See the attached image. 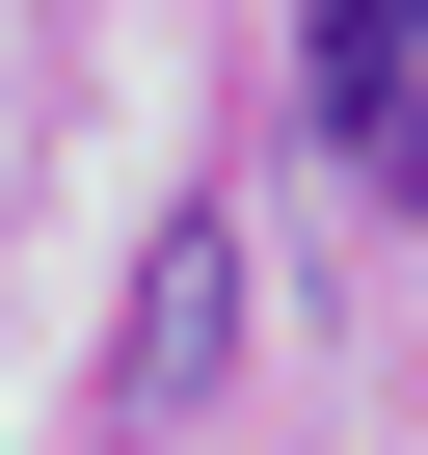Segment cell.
I'll use <instances>...</instances> for the list:
<instances>
[{
	"label": "cell",
	"mask_w": 428,
	"mask_h": 455,
	"mask_svg": "<svg viewBox=\"0 0 428 455\" xmlns=\"http://www.w3.org/2000/svg\"><path fill=\"white\" fill-rule=\"evenodd\" d=\"M242 322H268V295H242V214H161V242H134V348H107V402L187 428L214 375H242Z\"/></svg>",
	"instance_id": "1"
},
{
	"label": "cell",
	"mask_w": 428,
	"mask_h": 455,
	"mask_svg": "<svg viewBox=\"0 0 428 455\" xmlns=\"http://www.w3.org/2000/svg\"><path fill=\"white\" fill-rule=\"evenodd\" d=\"M295 81H321V134L428 214V0H295Z\"/></svg>",
	"instance_id": "2"
}]
</instances>
